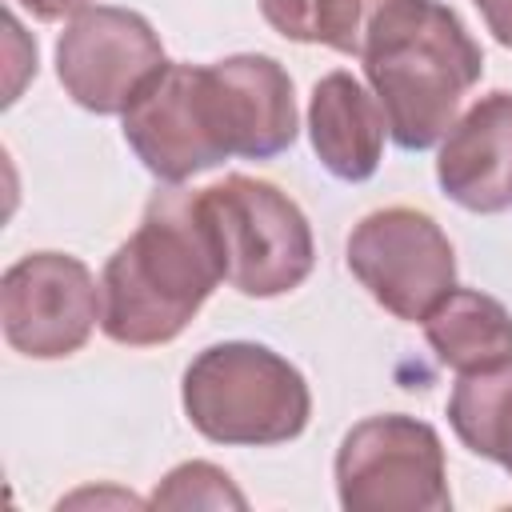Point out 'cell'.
<instances>
[{"instance_id":"cell-1","label":"cell","mask_w":512,"mask_h":512,"mask_svg":"<svg viewBox=\"0 0 512 512\" xmlns=\"http://www.w3.org/2000/svg\"><path fill=\"white\" fill-rule=\"evenodd\" d=\"M224 280V256L200 192H152L136 232L100 276V332L124 348L176 340Z\"/></svg>"},{"instance_id":"cell-2","label":"cell","mask_w":512,"mask_h":512,"mask_svg":"<svg viewBox=\"0 0 512 512\" xmlns=\"http://www.w3.org/2000/svg\"><path fill=\"white\" fill-rule=\"evenodd\" d=\"M356 60L384 108L388 136L404 152L440 144L464 96L484 76L480 44L440 0H388Z\"/></svg>"},{"instance_id":"cell-3","label":"cell","mask_w":512,"mask_h":512,"mask_svg":"<svg viewBox=\"0 0 512 512\" xmlns=\"http://www.w3.org/2000/svg\"><path fill=\"white\" fill-rule=\"evenodd\" d=\"M180 404L204 440L232 448L288 444L312 416L304 372L256 340H224L196 352L184 368Z\"/></svg>"},{"instance_id":"cell-4","label":"cell","mask_w":512,"mask_h":512,"mask_svg":"<svg viewBox=\"0 0 512 512\" xmlns=\"http://www.w3.org/2000/svg\"><path fill=\"white\" fill-rule=\"evenodd\" d=\"M200 204L212 220L224 280L252 300H272L300 288L316 264L312 224L300 204L272 180L224 176L200 188Z\"/></svg>"},{"instance_id":"cell-5","label":"cell","mask_w":512,"mask_h":512,"mask_svg":"<svg viewBox=\"0 0 512 512\" xmlns=\"http://www.w3.org/2000/svg\"><path fill=\"white\" fill-rule=\"evenodd\" d=\"M124 140L164 184H184L236 156V128L212 64H168L124 112Z\"/></svg>"},{"instance_id":"cell-6","label":"cell","mask_w":512,"mask_h":512,"mask_svg":"<svg viewBox=\"0 0 512 512\" xmlns=\"http://www.w3.org/2000/svg\"><path fill=\"white\" fill-rule=\"evenodd\" d=\"M336 500L348 512H448L440 432L404 412L352 424L336 448Z\"/></svg>"},{"instance_id":"cell-7","label":"cell","mask_w":512,"mask_h":512,"mask_svg":"<svg viewBox=\"0 0 512 512\" xmlns=\"http://www.w3.org/2000/svg\"><path fill=\"white\" fill-rule=\"evenodd\" d=\"M348 272L396 320H424L456 288V252L444 228L408 204L368 212L344 244Z\"/></svg>"},{"instance_id":"cell-8","label":"cell","mask_w":512,"mask_h":512,"mask_svg":"<svg viewBox=\"0 0 512 512\" xmlns=\"http://www.w3.org/2000/svg\"><path fill=\"white\" fill-rule=\"evenodd\" d=\"M164 68L168 56L156 28L132 8L88 4L56 40V76L64 92L96 116H124Z\"/></svg>"},{"instance_id":"cell-9","label":"cell","mask_w":512,"mask_h":512,"mask_svg":"<svg viewBox=\"0 0 512 512\" xmlns=\"http://www.w3.org/2000/svg\"><path fill=\"white\" fill-rule=\"evenodd\" d=\"M100 324V284L68 252H28L0 276V328L12 352L60 360L88 344Z\"/></svg>"},{"instance_id":"cell-10","label":"cell","mask_w":512,"mask_h":512,"mask_svg":"<svg viewBox=\"0 0 512 512\" xmlns=\"http://www.w3.org/2000/svg\"><path fill=\"white\" fill-rule=\"evenodd\" d=\"M440 192L476 216L512 208V92L492 88L452 120L436 152Z\"/></svg>"},{"instance_id":"cell-11","label":"cell","mask_w":512,"mask_h":512,"mask_svg":"<svg viewBox=\"0 0 512 512\" xmlns=\"http://www.w3.org/2000/svg\"><path fill=\"white\" fill-rule=\"evenodd\" d=\"M384 108L344 68L320 76L308 96V140L316 160L348 184L368 180L384 156Z\"/></svg>"},{"instance_id":"cell-12","label":"cell","mask_w":512,"mask_h":512,"mask_svg":"<svg viewBox=\"0 0 512 512\" xmlns=\"http://www.w3.org/2000/svg\"><path fill=\"white\" fill-rule=\"evenodd\" d=\"M216 76L232 108L236 156L272 160L288 152L300 124H296L292 76L284 72V64L260 52H236V56L216 60Z\"/></svg>"},{"instance_id":"cell-13","label":"cell","mask_w":512,"mask_h":512,"mask_svg":"<svg viewBox=\"0 0 512 512\" xmlns=\"http://www.w3.org/2000/svg\"><path fill=\"white\" fill-rule=\"evenodd\" d=\"M424 340L456 376L512 360V312L476 288H452L424 320Z\"/></svg>"},{"instance_id":"cell-14","label":"cell","mask_w":512,"mask_h":512,"mask_svg":"<svg viewBox=\"0 0 512 512\" xmlns=\"http://www.w3.org/2000/svg\"><path fill=\"white\" fill-rule=\"evenodd\" d=\"M448 424L468 452L512 476V360L464 372L448 396Z\"/></svg>"},{"instance_id":"cell-15","label":"cell","mask_w":512,"mask_h":512,"mask_svg":"<svg viewBox=\"0 0 512 512\" xmlns=\"http://www.w3.org/2000/svg\"><path fill=\"white\" fill-rule=\"evenodd\" d=\"M384 4L388 0H260V16L284 40L360 56L364 36Z\"/></svg>"},{"instance_id":"cell-16","label":"cell","mask_w":512,"mask_h":512,"mask_svg":"<svg viewBox=\"0 0 512 512\" xmlns=\"http://www.w3.org/2000/svg\"><path fill=\"white\" fill-rule=\"evenodd\" d=\"M152 508H248L244 492L232 484V476L208 460H184L176 464L152 492Z\"/></svg>"},{"instance_id":"cell-17","label":"cell","mask_w":512,"mask_h":512,"mask_svg":"<svg viewBox=\"0 0 512 512\" xmlns=\"http://www.w3.org/2000/svg\"><path fill=\"white\" fill-rule=\"evenodd\" d=\"M496 44L512 48V0H472Z\"/></svg>"},{"instance_id":"cell-18","label":"cell","mask_w":512,"mask_h":512,"mask_svg":"<svg viewBox=\"0 0 512 512\" xmlns=\"http://www.w3.org/2000/svg\"><path fill=\"white\" fill-rule=\"evenodd\" d=\"M24 12H32L36 20L52 24V20H64V16H76L80 8H88L92 0H16Z\"/></svg>"}]
</instances>
